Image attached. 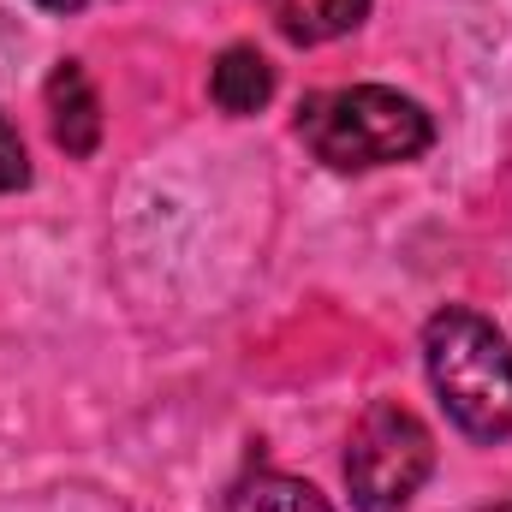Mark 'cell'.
I'll use <instances>...</instances> for the list:
<instances>
[{
	"label": "cell",
	"mask_w": 512,
	"mask_h": 512,
	"mask_svg": "<svg viewBox=\"0 0 512 512\" xmlns=\"http://www.w3.org/2000/svg\"><path fill=\"white\" fill-rule=\"evenodd\" d=\"M209 96H215L221 114L245 120L256 108H268V96H274V66H268L256 48H227V54L215 60V72H209Z\"/></svg>",
	"instance_id": "cell-5"
},
{
	"label": "cell",
	"mask_w": 512,
	"mask_h": 512,
	"mask_svg": "<svg viewBox=\"0 0 512 512\" xmlns=\"http://www.w3.org/2000/svg\"><path fill=\"white\" fill-rule=\"evenodd\" d=\"M30 179V161H24V137H18V126L0 114V191H18Z\"/></svg>",
	"instance_id": "cell-8"
},
{
	"label": "cell",
	"mask_w": 512,
	"mask_h": 512,
	"mask_svg": "<svg viewBox=\"0 0 512 512\" xmlns=\"http://www.w3.org/2000/svg\"><path fill=\"white\" fill-rule=\"evenodd\" d=\"M227 512H328V501L286 471H251L227 489Z\"/></svg>",
	"instance_id": "cell-6"
},
{
	"label": "cell",
	"mask_w": 512,
	"mask_h": 512,
	"mask_svg": "<svg viewBox=\"0 0 512 512\" xmlns=\"http://www.w3.org/2000/svg\"><path fill=\"white\" fill-rule=\"evenodd\" d=\"M489 512H512V501H501V507H489Z\"/></svg>",
	"instance_id": "cell-10"
},
{
	"label": "cell",
	"mask_w": 512,
	"mask_h": 512,
	"mask_svg": "<svg viewBox=\"0 0 512 512\" xmlns=\"http://www.w3.org/2000/svg\"><path fill=\"white\" fill-rule=\"evenodd\" d=\"M48 131L66 155H96L102 143V96L84 72V60H60L54 78H48Z\"/></svg>",
	"instance_id": "cell-4"
},
{
	"label": "cell",
	"mask_w": 512,
	"mask_h": 512,
	"mask_svg": "<svg viewBox=\"0 0 512 512\" xmlns=\"http://www.w3.org/2000/svg\"><path fill=\"white\" fill-rule=\"evenodd\" d=\"M274 12L292 42H334L370 18V0H274Z\"/></svg>",
	"instance_id": "cell-7"
},
{
	"label": "cell",
	"mask_w": 512,
	"mask_h": 512,
	"mask_svg": "<svg viewBox=\"0 0 512 512\" xmlns=\"http://www.w3.org/2000/svg\"><path fill=\"white\" fill-rule=\"evenodd\" d=\"M36 6H48V12H84L90 0H36Z\"/></svg>",
	"instance_id": "cell-9"
},
{
	"label": "cell",
	"mask_w": 512,
	"mask_h": 512,
	"mask_svg": "<svg viewBox=\"0 0 512 512\" xmlns=\"http://www.w3.org/2000/svg\"><path fill=\"white\" fill-rule=\"evenodd\" d=\"M298 137L310 143L316 161L340 167V173H370L411 161L435 143V120L382 84H352V90H322L298 108Z\"/></svg>",
	"instance_id": "cell-2"
},
{
	"label": "cell",
	"mask_w": 512,
	"mask_h": 512,
	"mask_svg": "<svg viewBox=\"0 0 512 512\" xmlns=\"http://www.w3.org/2000/svg\"><path fill=\"white\" fill-rule=\"evenodd\" d=\"M423 364H429L435 399L447 405V417L465 435L507 441L512 435V352L489 316L447 304L423 328Z\"/></svg>",
	"instance_id": "cell-1"
},
{
	"label": "cell",
	"mask_w": 512,
	"mask_h": 512,
	"mask_svg": "<svg viewBox=\"0 0 512 512\" xmlns=\"http://www.w3.org/2000/svg\"><path fill=\"white\" fill-rule=\"evenodd\" d=\"M435 471V441L429 429L393 405L376 399L358 429H352V447H346V489H352V507L358 512H405L411 495L429 483Z\"/></svg>",
	"instance_id": "cell-3"
}]
</instances>
